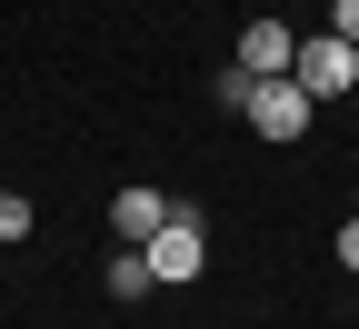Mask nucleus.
I'll list each match as a JSON object with an SVG mask.
<instances>
[{
    "label": "nucleus",
    "mask_w": 359,
    "mask_h": 329,
    "mask_svg": "<svg viewBox=\"0 0 359 329\" xmlns=\"http://www.w3.org/2000/svg\"><path fill=\"white\" fill-rule=\"evenodd\" d=\"M140 260H150V279H160V290L200 279V260H210V229H200V210H190V200H170V220L140 240Z\"/></svg>",
    "instance_id": "f257e3e1"
},
{
    "label": "nucleus",
    "mask_w": 359,
    "mask_h": 329,
    "mask_svg": "<svg viewBox=\"0 0 359 329\" xmlns=\"http://www.w3.org/2000/svg\"><path fill=\"white\" fill-rule=\"evenodd\" d=\"M290 80L309 90V100H339V90H359V51L339 30H299V51H290Z\"/></svg>",
    "instance_id": "f03ea898"
},
{
    "label": "nucleus",
    "mask_w": 359,
    "mask_h": 329,
    "mask_svg": "<svg viewBox=\"0 0 359 329\" xmlns=\"http://www.w3.org/2000/svg\"><path fill=\"white\" fill-rule=\"evenodd\" d=\"M309 110H320V100H309L299 80H259V90H250V130L280 140V150H290V140H309Z\"/></svg>",
    "instance_id": "7ed1b4c3"
},
{
    "label": "nucleus",
    "mask_w": 359,
    "mask_h": 329,
    "mask_svg": "<svg viewBox=\"0 0 359 329\" xmlns=\"http://www.w3.org/2000/svg\"><path fill=\"white\" fill-rule=\"evenodd\" d=\"M290 51H299V30H290V20H269V11L240 30V70H250V80H290Z\"/></svg>",
    "instance_id": "20e7f679"
},
{
    "label": "nucleus",
    "mask_w": 359,
    "mask_h": 329,
    "mask_svg": "<svg viewBox=\"0 0 359 329\" xmlns=\"http://www.w3.org/2000/svg\"><path fill=\"white\" fill-rule=\"evenodd\" d=\"M160 220H170V200H160L150 180H140V190H120V200H110V240H150Z\"/></svg>",
    "instance_id": "39448f33"
},
{
    "label": "nucleus",
    "mask_w": 359,
    "mask_h": 329,
    "mask_svg": "<svg viewBox=\"0 0 359 329\" xmlns=\"http://www.w3.org/2000/svg\"><path fill=\"white\" fill-rule=\"evenodd\" d=\"M160 279H150V260H140V240L130 250H110V300H150Z\"/></svg>",
    "instance_id": "423d86ee"
},
{
    "label": "nucleus",
    "mask_w": 359,
    "mask_h": 329,
    "mask_svg": "<svg viewBox=\"0 0 359 329\" xmlns=\"http://www.w3.org/2000/svg\"><path fill=\"white\" fill-rule=\"evenodd\" d=\"M250 90H259V80H250V70L230 60V70H219V80H210V100H219V110H240V120H250Z\"/></svg>",
    "instance_id": "0eeeda50"
},
{
    "label": "nucleus",
    "mask_w": 359,
    "mask_h": 329,
    "mask_svg": "<svg viewBox=\"0 0 359 329\" xmlns=\"http://www.w3.org/2000/svg\"><path fill=\"white\" fill-rule=\"evenodd\" d=\"M0 240H30V200L20 190H0Z\"/></svg>",
    "instance_id": "6e6552de"
},
{
    "label": "nucleus",
    "mask_w": 359,
    "mask_h": 329,
    "mask_svg": "<svg viewBox=\"0 0 359 329\" xmlns=\"http://www.w3.org/2000/svg\"><path fill=\"white\" fill-rule=\"evenodd\" d=\"M330 30L349 40V51H359V0H330Z\"/></svg>",
    "instance_id": "1a4fd4ad"
},
{
    "label": "nucleus",
    "mask_w": 359,
    "mask_h": 329,
    "mask_svg": "<svg viewBox=\"0 0 359 329\" xmlns=\"http://www.w3.org/2000/svg\"><path fill=\"white\" fill-rule=\"evenodd\" d=\"M339 260H349V269H359V210H349V220H339Z\"/></svg>",
    "instance_id": "9d476101"
}]
</instances>
